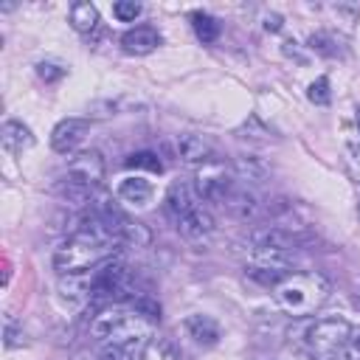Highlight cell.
Here are the masks:
<instances>
[{
	"mask_svg": "<svg viewBox=\"0 0 360 360\" xmlns=\"http://www.w3.org/2000/svg\"><path fill=\"white\" fill-rule=\"evenodd\" d=\"M231 169H233L236 180H242V183H264L267 174H270L267 163L259 160V158H253V155H239Z\"/></svg>",
	"mask_w": 360,
	"mask_h": 360,
	"instance_id": "obj_19",
	"label": "cell"
},
{
	"mask_svg": "<svg viewBox=\"0 0 360 360\" xmlns=\"http://www.w3.org/2000/svg\"><path fill=\"white\" fill-rule=\"evenodd\" d=\"M250 245L253 248H278V250L295 253V248L301 245V236L284 225H264V228H256L250 233Z\"/></svg>",
	"mask_w": 360,
	"mask_h": 360,
	"instance_id": "obj_10",
	"label": "cell"
},
{
	"mask_svg": "<svg viewBox=\"0 0 360 360\" xmlns=\"http://www.w3.org/2000/svg\"><path fill=\"white\" fill-rule=\"evenodd\" d=\"M281 53H284V56H290V59H295L298 65H307V53H301V48H298V42H295V39H287V42L281 45Z\"/></svg>",
	"mask_w": 360,
	"mask_h": 360,
	"instance_id": "obj_32",
	"label": "cell"
},
{
	"mask_svg": "<svg viewBox=\"0 0 360 360\" xmlns=\"http://www.w3.org/2000/svg\"><path fill=\"white\" fill-rule=\"evenodd\" d=\"M87 298L96 304H121V301H132L135 298V287H132V273L127 270V264L121 259H110L104 264H98L96 270L87 273Z\"/></svg>",
	"mask_w": 360,
	"mask_h": 360,
	"instance_id": "obj_4",
	"label": "cell"
},
{
	"mask_svg": "<svg viewBox=\"0 0 360 360\" xmlns=\"http://www.w3.org/2000/svg\"><path fill=\"white\" fill-rule=\"evenodd\" d=\"M141 3H135V0H118V3H112V14H115V20H121V22H132L135 17H141Z\"/></svg>",
	"mask_w": 360,
	"mask_h": 360,
	"instance_id": "obj_29",
	"label": "cell"
},
{
	"mask_svg": "<svg viewBox=\"0 0 360 360\" xmlns=\"http://www.w3.org/2000/svg\"><path fill=\"white\" fill-rule=\"evenodd\" d=\"M177 155H180V160H186V163L202 166L205 160L214 158V149H211V143H208L205 138H200V135H180V138H177Z\"/></svg>",
	"mask_w": 360,
	"mask_h": 360,
	"instance_id": "obj_18",
	"label": "cell"
},
{
	"mask_svg": "<svg viewBox=\"0 0 360 360\" xmlns=\"http://www.w3.org/2000/svg\"><path fill=\"white\" fill-rule=\"evenodd\" d=\"M307 48L315 51V53H321V56H338V53H340V42H338V37L329 34V31H315V34H309Z\"/></svg>",
	"mask_w": 360,
	"mask_h": 360,
	"instance_id": "obj_23",
	"label": "cell"
},
{
	"mask_svg": "<svg viewBox=\"0 0 360 360\" xmlns=\"http://www.w3.org/2000/svg\"><path fill=\"white\" fill-rule=\"evenodd\" d=\"M155 323L143 321L132 307H121V304H110L104 307L93 323H90V338L96 343H115V346H124L129 352V346H135L138 340L155 335L152 332Z\"/></svg>",
	"mask_w": 360,
	"mask_h": 360,
	"instance_id": "obj_3",
	"label": "cell"
},
{
	"mask_svg": "<svg viewBox=\"0 0 360 360\" xmlns=\"http://www.w3.org/2000/svg\"><path fill=\"white\" fill-rule=\"evenodd\" d=\"M127 169H143V172H152V174H160L163 172V160L155 155V152H132L127 160H124Z\"/></svg>",
	"mask_w": 360,
	"mask_h": 360,
	"instance_id": "obj_25",
	"label": "cell"
},
{
	"mask_svg": "<svg viewBox=\"0 0 360 360\" xmlns=\"http://www.w3.org/2000/svg\"><path fill=\"white\" fill-rule=\"evenodd\" d=\"M174 228H177L180 236L188 239V242H205V239L214 233V217H211L202 205H197V208L188 211L183 219H177Z\"/></svg>",
	"mask_w": 360,
	"mask_h": 360,
	"instance_id": "obj_11",
	"label": "cell"
},
{
	"mask_svg": "<svg viewBox=\"0 0 360 360\" xmlns=\"http://www.w3.org/2000/svg\"><path fill=\"white\" fill-rule=\"evenodd\" d=\"M70 25L79 34L96 31V25H98V8L93 3H73V8H70Z\"/></svg>",
	"mask_w": 360,
	"mask_h": 360,
	"instance_id": "obj_21",
	"label": "cell"
},
{
	"mask_svg": "<svg viewBox=\"0 0 360 360\" xmlns=\"http://www.w3.org/2000/svg\"><path fill=\"white\" fill-rule=\"evenodd\" d=\"M129 307H132L143 321H149V323H158V321H160V304H158V298L149 295V292H138V295L129 301Z\"/></svg>",
	"mask_w": 360,
	"mask_h": 360,
	"instance_id": "obj_24",
	"label": "cell"
},
{
	"mask_svg": "<svg viewBox=\"0 0 360 360\" xmlns=\"http://www.w3.org/2000/svg\"><path fill=\"white\" fill-rule=\"evenodd\" d=\"M160 45V34L152 25H135L121 37V48L132 56H146Z\"/></svg>",
	"mask_w": 360,
	"mask_h": 360,
	"instance_id": "obj_13",
	"label": "cell"
},
{
	"mask_svg": "<svg viewBox=\"0 0 360 360\" xmlns=\"http://www.w3.org/2000/svg\"><path fill=\"white\" fill-rule=\"evenodd\" d=\"M354 124H357V132H360V107H357V112H354Z\"/></svg>",
	"mask_w": 360,
	"mask_h": 360,
	"instance_id": "obj_35",
	"label": "cell"
},
{
	"mask_svg": "<svg viewBox=\"0 0 360 360\" xmlns=\"http://www.w3.org/2000/svg\"><path fill=\"white\" fill-rule=\"evenodd\" d=\"M87 129H90V121H87V118H62V121L51 129V149L59 152V155L73 152V149L84 141Z\"/></svg>",
	"mask_w": 360,
	"mask_h": 360,
	"instance_id": "obj_8",
	"label": "cell"
},
{
	"mask_svg": "<svg viewBox=\"0 0 360 360\" xmlns=\"http://www.w3.org/2000/svg\"><path fill=\"white\" fill-rule=\"evenodd\" d=\"M197 205H200V197H197V191L188 183H172L169 191H166V197H163V211H166V217L172 222L183 219Z\"/></svg>",
	"mask_w": 360,
	"mask_h": 360,
	"instance_id": "obj_9",
	"label": "cell"
},
{
	"mask_svg": "<svg viewBox=\"0 0 360 360\" xmlns=\"http://www.w3.org/2000/svg\"><path fill=\"white\" fill-rule=\"evenodd\" d=\"M115 250H118L115 242H107V239H98V236H90V233L73 231L53 250V270L59 276H82V273H90L98 264L115 259Z\"/></svg>",
	"mask_w": 360,
	"mask_h": 360,
	"instance_id": "obj_2",
	"label": "cell"
},
{
	"mask_svg": "<svg viewBox=\"0 0 360 360\" xmlns=\"http://www.w3.org/2000/svg\"><path fill=\"white\" fill-rule=\"evenodd\" d=\"M343 158H346V169H349L352 180L360 186V138H352V141H346Z\"/></svg>",
	"mask_w": 360,
	"mask_h": 360,
	"instance_id": "obj_28",
	"label": "cell"
},
{
	"mask_svg": "<svg viewBox=\"0 0 360 360\" xmlns=\"http://www.w3.org/2000/svg\"><path fill=\"white\" fill-rule=\"evenodd\" d=\"M37 76H39L42 82H59V79L65 76V68L56 65V62H39V65H37Z\"/></svg>",
	"mask_w": 360,
	"mask_h": 360,
	"instance_id": "obj_30",
	"label": "cell"
},
{
	"mask_svg": "<svg viewBox=\"0 0 360 360\" xmlns=\"http://www.w3.org/2000/svg\"><path fill=\"white\" fill-rule=\"evenodd\" d=\"M65 174H70L73 180H79V183H84V186H90V188H98L101 180H104V158H101V152H96V149L79 152V155L68 163Z\"/></svg>",
	"mask_w": 360,
	"mask_h": 360,
	"instance_id": "obj_7",
	"label": "cell"
},
{
	"mask_svg": "<svg viewBox=\"0 0 360 360\" xmlns=\"http://www.w3.org/2000/svg\"><path fill=\"white\" fill-rule=\"evenodd\" d=\"M191 28H194V34H197V39L200 42H217V37H219V22H217V17H211V14H205V11H194L191 17Z\"/></svg>",
	"mask_w": 360,
	"mask_h": 360,
	"instance_id": "obj_22",
	"label": "cell"
},
{
	"mask_svg": "<svg viewBox=\"0 0 360 360\" xmlns=\"http://www.w3.org/2000/svg\"><path fill=\"white\" fill-rule=\"evenodd\" d=\"M307 98L312 101V104H318V107H326L329 101H332V90H329V79L326 76H318L309 87H307Z\"/></svg>",
	"mask_w": 360,
	"mask_h": 360,
	"instance_id": "obj_26",
	"label": "cell"
},
{
	"mask_svg": "<svg viewBox=\"0 0 360 360\" xmlns=\"http://www.w3.org/2000/svg\"><path fill=\"white\" fill-rule=\"evenodd\" d=\"M233 186H236L233 169H228L225 163H219L214 158L205 160L202 166H197V172H194V191L205 202H219L222 205L225 197L233 191Z\"/></svg>",
	"mask_w": 360,
	"mask_h": 360,
	"instance_id": "obj_6",
	"label": "cell"
},
{
	"mask_svg": "<svg viewBox=\"0 0 360 360\" xmlns=\"http://www.w3.org/2000/svg\"><path fill=\"white\" fill-rule=\"evenodd\" d=\"M222 208H228L233 217H239V219H253L256 217V211H259V200H256V194L248 188V186H233V191L225 197V202H222Z\"/></svg>",
	"mask_w": 360,
	"mask_h": 360,
	"instance_id": "obj_17",
	"label": "cell"
},
{
	"mask_svg": "<svg viewBox=\"0 0 360 360\" xmlns=\"http://www.w3.org/2000/svg\"><path fill=\"white\" fill-rule=\"evenodd\" d=\"M360 326H354L352 321L346 318H318L307 326L304 332V349L309 354H315L318 360H326L332 357Z\"/></svg>",
	"mask_w": 360,
	"mask_h": 360,
	"instance_id": "obj_5",
	"label": "cell"
},
{
	"mask_svg": "<svg viewBox=\"0 0 360 360\" xmlns=\"http://www.w3.org/2000/svg\"><path fill=\"white\" fill-rule=\"evenodd\" d=\"M329 292H332V287H329L326 276H321L318 270H292L273 287L276 304L292 318L318 312L326 304Z\"/></svg>",
	"mask_w": 360,
	"mask_h": 360,
	"instance_id": "obj_1",
	"label": "cell"
},
{
	"mask_svg": "<svg viewBox=\"0 0 360 360\" xmlns=\"http://www.w3.org/2000/svg\"><path fill=\"white\" fill-rule=\"evenodd\" d=\"M98 360H127V349L124 346H115V343H101Z\"/></svg>",
	"mask_w": 360,
	"mask_h": 360,
	"instance_id": "obj_31",
	"label": "cell"
},
{
	"mask_svg": "<svg viewBox=\"0 0 360 360\" xmlns=\"http://www.w3.org/2000/svg\"><path fill=\"white\" fill-rule=\"evenodd\" d=\"M183 326H186L188 338L194 343H200V346H214L219 340V323L211 315H200V312L197 315H188L183 321Z\"/></svg>",
	"mask_w": 360,
	"mask_h": 360,
	"instance_id": "obj_16",
	"label": "cell"
},
{
	"mask_svg": "<svg viewBox=\"0 0 360 360\" xmlns=\"http://www.w3.org/2000/svg\"><path fill=\"white\" fill-rule=\"evenodd\" d=\"M118 200L129 202V205H146L152 200V186L143 177H124L115 188Z\"/></svg>",
	"mask_w": 360,
	"mask_h": 360,
	"instance_id": "obj_20",
	"label": "cell"
},
{
	"mask_svg": "<svg viewBox=\"0 0 360 360\" xmlns=\"http://www.w3.org/2000/svg\"><path fill=\"white\" fill-rule=\"evenodd\" d=\"M281 360H318V357L309 354L307 349H301V352H292V354H287V357H281Z\"/></svg>",
	"mask_w": 360,
	"mask_h": 360,
	"instance_id": "obj_34",
	"label": "cell"
},
{
	"mask_svg": "<svg viewBox=\"0 0 360 360\" xmlns=\"http://www.w3.org/2000/svg\"><path fill=\"white\" fill-rule=\"evenodd\" d=\"M22 343H25L22 326H20L11 315H6V318H3V346H6V349H17V346H22Z\"/></svg>",
	"mask_w": 360,
	"mask_h": 360,
	"instance_id": "obj_27",
	"label": "cell"
},
{
	"mask_svg": "<svg viewBox=\"0 0 360 360\" xmlns=\"http://www.w3.org/2000/svg\"><path fill=\"white\" fill-rule=\"evenodd\" d=\"M281 25H284V22H281L278 14H264V31H273V34H276V31H281Z\"/></svg>",
	"mask_w": 360,
	"mask_h": 360,
	"instance_id": "obj_33",
	"label": "cell"
},
{
	"mask_svg": "<svg viewBox=\"0 0 360 360\" xmlns=\"http://www.w3.org/2000/svg\"><path fill=\"white\" fill-rule=\"evenodd\" d=\"M112 231H115L118 245H129V248H146V245L152 242L149 228H146L143 222H138V219L127 217L124 211H118V214H115V225H112Z\"/></svg>",
	"mask_w": 360,
	"mask_h": 360,
	"instance_id": "obj_12",
	"label": "cell"
},
{
	"mask_svg": "<svg viewBox=\"0 0 360 360\" xmlns=\"http://www.w3.org/2000/svg\"><path fill=\"white\" fill-rule=\"evenodd\" d=\"M127 360H174V349L163 338L149 335V338L138 340L135 346H129Z\"/></svg>",
	"mask_w": 360,
	"mask_h": 360,
	"instance_id": "obj_15",
	"label": "cell"
},
{
	"mask_svg": "<svg viewBox=\"0 0 360 360\" xmlns=\"http://www.w3.org/2000/svg\"><path fill=\"white\" fill-rule=\"evenodd\" d=\"M0 143H3L6 152L22 155L25 149L34 146V135H31V129H28L22 121H6V124L0 127Z\"/></svg>",
	"mask_w": 360,
	"mask_h": 360,
	"instance_id": "obj_14",
	"label": "cell"
}]
</instances>
